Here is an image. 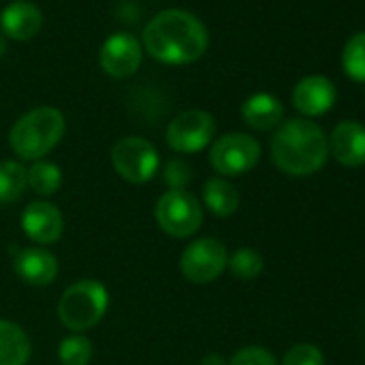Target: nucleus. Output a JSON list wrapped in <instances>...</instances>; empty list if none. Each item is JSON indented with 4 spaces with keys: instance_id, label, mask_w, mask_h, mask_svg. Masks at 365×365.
Returning <instances> with one entry per match:
<instances>
[{
    "instance_id": "bb28decb",
    "label": "nucleus",
    "mask_w": 365,
    "mask_h": 365,
    "mask_svg": "<svg viewBox=\"0 0 365 365\" xmlns=\"http://www.w3.org/2000/svg\"><path fill=\"white\" fill-rule=\"evenodd\" d=\"M200 365H228V361L222 356V354H207L205 359H202V363Z\"/></svg>"
},
{
    "instance_id": "ddd939ff",
    "label": "nucleus",
    "mask_w": 365,
    "mask_h": 365,
    "mask_svg": "<svg viewBox=\"0 0 365 365\" xmlns=\"http://www.w3.org/2000/svg\"><path fill=\"white\" fill-rule=\"evenodd\" d=\"M329 153L346 168L365 163V127L354 120L339 123L329 138Z\"/></svg>"
},
{
    "instance_id": "6e6552de",
    "label": "nucleus",
    "mask_w": 365,
    "mask_h": 365,
    "mask_svg": "<svg viewBox=\"0 0 365 365\" xmlns=\"http://www.w3.org/2000/svg\"><path fill=\"white\" fill-rule=\"evenodd\" d=\"M215 135V118L205 110H185L172 118L165 131L168 146L176 153H200Z\"/></svg>"
},
{
    "instance_id": "423d86ee",
    "label": "nucleus",
    "mask_w": 365,
    "mask_h": 365,
    "mask_svg": "<svg viewBox=\"0 0 365 365\" xmlns=\"http://www.w3.org/2000/svg\"><path fill=\"white\" fill-rule=\"evenodd\" d=\"M209 161L222 176H241L260 161V144L247 133H226L213 142Z\"/></svg>"
},
{
    "instance_id": "dca6fc26",
    "label": "nucleus",
    "mask_w": 365,
    "mask_h": 365,
    "mask_svg": "<svg viewBox=\"0 0 365 365\" xmlns=\"http://www.w3.org/2000/svg\"><path fill=\"white\" fill-rule=\"evenodd\" d=\"M241 116L243 120L258 131H269L277 127L284 118V106L277 97L269 93H256L245 99L241 106Z\"/></svg>"
},
{
    "instance_id": "f03ea898",
    "label": "nucleus",
    "mask_w": 365,
    "mask_h": 365,
    "mask_svg": "<svg viewBox=\"0 0 365 365\" xmlns=\"http://www.w3.org/2000/svg\"><path fill=\"white\" fill-rule=\"evenodd\" d=\"M273 163L290 176H309L329 159V140L324 131L305 118L282 123L271 140Z\"/></svg>"
},
{
    "instance_id": "2eb2a0df",
    "label": "nucleus",
    "mask_w": 365,
    "mask_h": 365,
    "mask_svg": "<svg viewBox=\"0 0 365 365\" xmlns=\"http://www.w3.org/2000/svg\"><path fill=\"white\" fill-rule=\"evenodd\" d=\"M43 24V16L41 9L29 0H18V3H11L3 16H0V26H3V33L16 41H29L33 39Z\"/></svg>"
},
{
    "instance_id": "9b49d317",
    "label": "nucleus",
    "mask_w": 365,
    "mask_h": 365,
    "mask_svg": "<svg viewBox=\"0 0 365 365\" xmlns=\"http://www.w3.org/2000/svg\"><path fill=\"white\" fill-rule=\"evenodd\" d=\"M63 215L50 202H33L22 213V230L39 245H52L63 237Z\"/></svg>"
},
{
    "instance_id": "1a4fd4ad",
    "label": "nucleus",
    "mask_w": 365,
    "mask_h": 365,
    "mask_svg": "<svg viewBox=\"0 0 365 365\" xmlns=\"http://www.w3.org/2000/svg\"><path fill=\"white\" fill-rule=\"evenodd\" d=\"M228 267V250L217 239H198L180 254V273L194 284L215 282Z\"/></svg>"
},
{
    "instance_id": "b1692460",
    "label": "nucleus",
    "mask_w": 365,
    "mask_h": 365,
    "mask_svg": "<svg viewBox=\"0 0 365 365\" xmlns=\"http://www.w3.org/2000/svg\"><path fill=\"white\" fill-rule=\"evenodd\" d=\"M282 365H324V354L314 344H294L284 354Z\"/></svg>"
},
{
    "instance_id": "f8f14e48",
    "label": "nucleus",
    "mask_w": 365,
    "mask_h": 365,
    "mask_svg": "<svg viewBox=\"0 0 365 365\" xmlns=\"http://www.w3.org/2000/svg\"><path fill=\"white\" fill-rule=\"evenodd\" d=\"M335 97V86L324 76H307L292 91V103L305 116L327 114L333 108Z\"/></svg>"
},
{
    "instance_id": "f3484780",
    "label": "nucleus",
    "mask_w": 365,
    "mask_h": 365,
    "mask_svg": "<svg viewBox=\"0 0 365 365\" xmlns=\"http://www.w3.org/2000/svg\"><path fill=\"white\" fill-rule=\"evenodd\" d=\"M31 352L33 346L26 331L11 320L0 318V365H26Z\"/></svg>"
},
{
    "instance_id": "6ab92c4d",
    "label": "nucleus",
    "mask_w": 365,
    "mask_h": 365,
    "mask_svg": "<svg viewBox=\"0 0 365 365\" xmlns=\"http://www.w3.org/2000/svg\"><path fill=\"white\" fill-rule=\"evenodd\" d=\"M26 187H29L26 168L16 159L0 161V205H11L20 200Z\"/></svg>"
},
{
    "instance_id": "cd10ccee",
    "label": "nucleus",
    "mask_w": 365,
    "mask_h": 365,
    "mask_svg": "<svg viewBox=\"0 0 365 365\" xmlns=\"http://www.w3.org/2000/svg\"><path fill=\"white\" fill-rule=\"evenodd\" d=\"M7 54V41H5V37L0 35V58H3Z\"/></svg>"
},
{
    "instance_id": "7ed1b4c3",
    "label": "nucleus",
    "mask_w": 365,
    "mask_h": 365,
    "mask_svg": "<svg viewBox=\"0 0 365 365\" xmlns=\"http://www.w3.org/2000/svg\"><path fill=\"white\" fill-rule=\"evenodd\" d=\"M65 135V116L61 110L41 106L16 120L9 131L14 153L24 161H39Z\"/></svg>"
},
{
    "instance_id": "5701e85b",
    "label": "nucleus",
    "mask_w": 365,
    "mask_h": 365,
    "mask_svg": "<svg viewBox=\"0 0 365 365\" xmlns=\"http://www.w3.org/2000/svg\"><path fill=\"white\" fill-rule=\"evenodd\" d=\"M58 359L63 365H88L93 359L91 339L80 333L65 337L58 346Z\"/></svg>"
},
{
    "instance_id": "393cba45",
    "label": "nucleus",
    "mask_w": 365,
    "mask_h": 365,
    "mask_svg": "<svg viewBox=\"0 0 365 365\" xmlns=\"http://www.w3.org/2000/svg\"><path fill=\"white\" fill-rule=\"evenodd\" d=\"M163 180L170 190H187L192 180V168L182 159H170L163 168Z\"/></svg>"
},
{
    "instance_id": "4be33fe9",
    "label": "nucleus",
    "mask_w": 365,
    "mask_h": 365,
    "mask_svg": "<svg viewBox=\"0 0 365 365\" xmlns=\"http://www.w3.org/2000/svg\"><path fill=\"white\" fill-rule=\"evenodd\" d=\"M228 267H230V271H232V275L237 279L252 282L262 273L264 262H262V256L256 250L243 247V250H237L232 256H228Z\"/></svg>"
},
{
    "instance_id": "f257e3e1",
    "label": "nucleus",
    "mask_w": 365,
    "mask_h": 365,
    "mask_svg": "<svg viewBox=\"0 0 365 365\" xmlns=\"http://www.w3.org/2000/svg\"><path fill=\"white\" fill-rule=\"evenodd\" d=\"M146 52L163 65H190L205 56L209 33L205 24L182 9L155 16L144 29Z\"/></svg>"
},
{
    "instance_id": "aec40b11",
    "label": "nucleus",
    "mask_w": 365,
    "mask_h": 365,
    "mask_svg": "<svg viewBox=\"0 0 365 365\" xmlns=\"http://www.w3.org/2000/svg\"><path fill=\"white\" fill-rule=\"evenodd\" d=\"M29 187L39 196H54L63 185V172L52 161H35L29 170Z\"/></svg>"
},
{
    "instance_id": "a878e982",
    "label": "nucleus",
    "mask_w": 365,
    "mask_h": 365,
    "mask_svg": "<svg viewBox=\"0 0 365 365\" xmlns=\"http://www.w3.org/2000/svg\"><path fill=\"white\" fill-rule=\"evenodd\" d=\"M228 365H277V361H275V356L267 348L247 346V348H241L228 361Z\"/></svg>"
},
{
    "instance_id": "0eeeda50",
    "label": "nucleus",
    "mask_w": 365,
    "mask_h": 365,
    "mask_svg": "<svg viewBox=\"0 0 365 365\" xmlns=\"http://www.w3.org/2000/svg\"><path fill=\"white\" fill-rule=\"evenodd\" d=\"M112 165L116 174L129 182H146L157 174L159 153L157 148L138 135L123 138L112 148Z\"/></svg>"
},
{
    "instance_id": "412c9836",
    "label": "nucleus",
    "mask_w": 365,
    "mask_h": 365,
    "mask_svg": "<svg viewBox=\"0 0 365 365\" xmlns=\"http://www.w3.org/2000/svg\"><path fill=\"white\" fill-rule=\"evenodd\" d=\"M341 65L350 80L365 82V33H359L348 39L341 54Z\"/></svg>"
},
{
    "instance_id": "4468645a",
    "label": "nucleus",
    "mask_w": 365,
    "mask_h": 365,
    "mask_svg": "<svg viewBox=\"0 0 365 365\" xmlns=\"http://www.w3.org/2000/svg\"><path fill=\"white\" fill-rule=\"evenodd\" d=\"M16 275L31 286H48L58 275V260L43 247H26L14 260Z\"/></svg>"
},
{
    "instance_id": "a211bd4d",
    "label": "nucleus",
    "mask_w": 365,
    "mask_h": 365,
    "mask_svg": "<svg viewBox=\"0 0 365 365\" xmlns=\"http://www.w3.org/2000/svg\"><path fill=\"white\" fill-rule=\"evenodd\" d=\"M202 200L205 207L217 215V217H230L237 213L241 196L237 192V187L232 182H228L224 176H213L209 180H205L202 185Z\"/></svg>"
},
{
    "instance_id": "9d476101",
    "label": "nucleus",
    "mask_w": 365,
    "mask_h": 365,
    "mask_svg": "<svg viewBox=\"0 0 365 365\" xmlns=\"http://www.w3.org/2000/svg\"><path fill=\"white\" fill-rule=\"evenodd\" d=\"M101 69L116 80L133 76L142 65V46L129 33H116L108 37L99 52Z\"/></svg>"
},
{
    "instance_id": "39448f33",
    "label": "nucleus",
    "mask_w": 365,
    "mask_h": 365,
    "mask_svg": "<svg viewBox=\"0 0 365 365\" xmlns=\"http://www.w3.org/2000/svg\"><path fill=\"white\" fill-rule=\"evenodd\" d=\"M155 220L165 235L174 239H187L200 230L205 211L192 192L168 190L155 205Z\"/></svg>"
},
{
    "instance_id": "20e7f679",
    "label": "nucleus",
    "mask_w": 365,
    "mask_h": 365,
    "mask_svg": "<svg viewBox=\"0 0 365 365\" xmlns=\"http://www.w3.org/2000/svg\"><path fill=\"white\" fill-rule=\"evenodd\" d=\"M108 303L110 294L101 282L80 279L63 292L58 301V318L69 331L82 333L93 329L106 316Z\"/></svg>"
}]
</instances>
